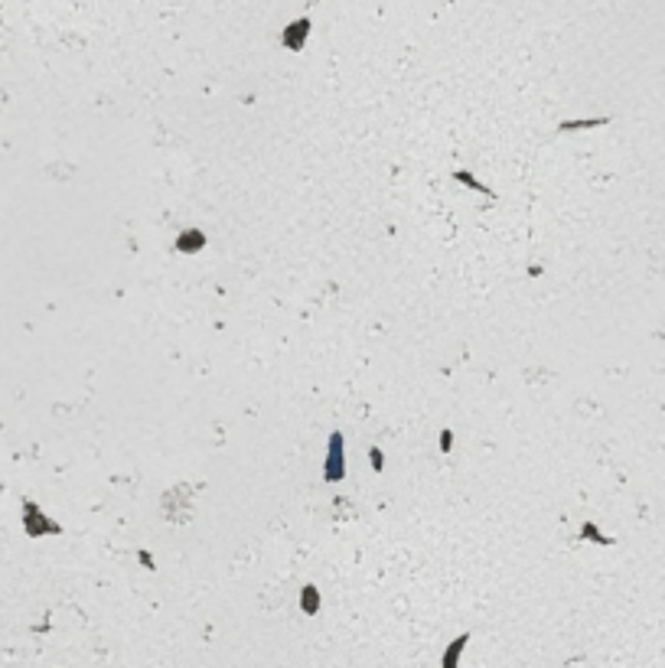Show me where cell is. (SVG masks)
I'll return each instance as SVG.
<instances>
[{"label":"cell","mask_w":665,"mask_h":668,"mask_svg":"<svg viewBox=\"0 0 665 668\" xmlns=\"http://www.w3.org/2000/svg\"><path fill=\"white\" fill-rule=\"evenodd\" d=\"M454 177H457V179H460V183H466V186H473V189H479V193H489V186H483V183H476V179H473V177H470V173H463V169H457V173H454Z\"/></svg>","instance_id":"7"},{"label":"cell","mask_w":665,"mask_h":668,"mask_svg":"<svg viewBox=\"0 0 665 668\" xmlns=\"http://www.w3.org/2000/svg\"><path fill=\"white\" fill-rule=\"evenodd\" d=\"M372 467L381 469V450H379V447H372Z\"/></svg>","instance_id":"8"},{"label":"cell","mask_w":665,"mask_h":668,"mask_svg":"<svg viewBox=\"0 0 665 668\" xmlns=\"http://www.w3.org/2000/svg\"><path fill=\"white\" fill-rule=\"evenodd\" d=\"M301 606H303V613H310V616H313V613L320 610V590L313 587V584H307V587H303V594H301Z\"/></svg>","instance_id":"6"},{"label":"cell","mask_w":665,"mask_h":668,"mask_svg":"<svg viewBox=\"0 0 665 668\" xmlns=\"http://www.w3.org/2000/svg\"><path fill=\"white\" fill-rule=\"evenodd\" d=\"M23 512H26V532H30V535H43V532L59 535V532H62L56 522H43V512L33 506V502H23Z\"/></svg>","instance_id":"2"},{"label":"cell","mask_w":665,"mask_h":668,"mask_svg":"<svg viewBox=\"0 0 665 668\" xmlns=\"http://www.w3.org/2000/svg\"><path fill=\"white\" fill-rule=\"evenodd\" d=\"M466 642H470V636L463 633V636H457L454 642L447 645V652H444V665H440V668H457V665H460V655H463V649H466Z\"/></svg>","instance_id":"5"},{"label":"cell","mask_w":665,"mask_h":668,"mask_svg":"<svg viewBox=\"0 0 665 668\" xmlns=\"http://www.w3.org/2000/svg\"><path fill=\"white\" fill-rule=\"evenodd\" d=\"M342 476H346V443H342V434L336 430V434L330 437V450H326V473H323V479H326V483H340Z\"/></svg>","instance_id":"1"},{"label":"cell","mask_w":665,"mask_h":668,"mask_svg":"<svg viewBox=\"0 0 665 668\" xmlns=\"http://www.w3.org/2000/svg\"><path fill=\"white\" fill-rule=\"evenodd\" d=\"M206 245V235L196 232V228H189V232H183L177 238V251H183V255H193V251H199Z\"/></svg>","instance_id":"4"},{"label":"cell","mask_w":665,"mask_h":668,"mask_svg":"<svg viewBox=\"0 0 665 668\" xmlns=\"http://www.w3.org/2000/svg\"><path fill=\"white\" fill-rule=\"evenodd\" d=\"M310 33V20H297V23H291L284 30V36H281V43H284L287 49H301L303 46V36Z\"/></svg>","instance_id":"3"}]
</instances>
